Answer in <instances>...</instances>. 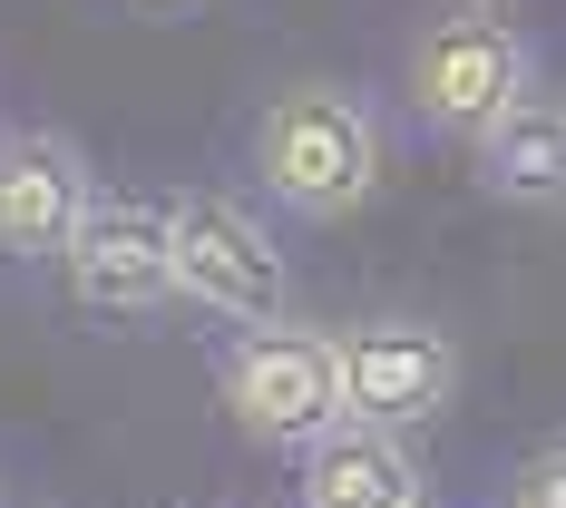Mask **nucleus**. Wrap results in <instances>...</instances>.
Returning <instances> with one entry per match:
<instances>
[{
    "label": "nucleus",
    "mask_w": 566,
    "mask_h": 508,
    "mask_svg": "<svg viewBox=\"0 0 566 508\" xmlns=\"http://www.w3.org/2000/svg\"><path fill=\"white\" fill-rule=\"evenodd\" d=\"M157 10H176V0H157Z\"/></svg>",
    "instance_id": "9b49d317"
},
{
    "label": "nucleus",
    "mask_w": 566,
    "mask_h": 508,
    "mask_svg": "<svg viewBox=\"0 0 566 508\" xmlns=\"http://www.w3.org/2000/svg\"><path fill=\"white\" fill-rule=\"evenodd\" d=\"M342 401H352V421L420 431V421H440L459 401V342L440 323H410V313L352 323L342 333Z\"/></svg>",
    "instance_id": "423d86ee"
},
{
    "label": "nucleus",
    "mask_w": 566,
    "mask_h": 508,
    "mask_svg": "<svg viewBox=\"0 0 566 508\" xmlns=\"http://www.w3.org/2000/svg\"><path fill=\"white\" fill-rule=\"evenodd\" d=\"M420 499V459H410V431H381V421H342L303 450V508H410Z\"/></svg>",
    "instance_id": "6e6552de"
},
{
    "label": "nucleus",
    "mask_w": 566,
    "mask_h": 508,
    "mask_svg": "<svg viewBox=\"0 0 566 508\" xmlns=\"http://www.w3.org/2000/svg\"><path fill=\"white\" fill-rule=\"evenodd\" d=\"M176 303H196L216 323H274L293 303L274 226L254 206L216 196V186H186L176 196Z\"/></svg>",
    "instance_id": "20e7f679"
},
{
    "label": "nucleus",
    "mask_w": 566,
    "mask_h": 508,
    "mask_svg": "<svg viewBox=\"0 0 566 508\" xmlns=\"http://www.w3.org/2000/svg\"><path fill=\"white\" fill-rule=\"evenodd\" d=\"M479 186L499 206H566V99H517L489 137H479Z\"/></svg>",
    "instance_id": "1a4fd4ad"
},
{
    "label": "nucleus",
    "mask_w": 566,
    "mask_h": 508,
    "mask_svg": "<svg viewBox=\"0 0 566 508\" xmlns=\"http://www.w3.org/2000/svg\"><path fill=\"white\" fill-rule=\"evenodd\" d=\"M254 176L274 206L333 226L352 206H371V186H381V117L333 79H303L254 117Z\"/></svg>",
    "instance_id": "f257e3e1"
},
{
    "label": "nucleus",
    "mask_w": 566,
    "mask_h": 508,
    "mask_svg": "<svg viewBox=\"0 0 566 508\" xmlns=\"http://www.w3.org/2000/svg\"><path fill=\"white\" fill-rule=\"evenodd\" d=\"M88 206H98V186H88L78 137H59V127H0V255L10 265L69 255V235H78Z\"/></svg>",
    "instance_id": "0eeeda50"
},
{
    "label": "nucleus",
    "mask_w": 566,
    "mask_h": 508,
    "mask_svg": "<svg viewBox=\"0 0 566 508\" xmlns=\"http://www.w3.org/2000/svg\"><path fill=\"white\" fill-rule=\"evenodd\" d=\"M59 274H69V293H78L88 313H108V323H137V313L176 303V206L98 196V206L78 216V235H69Z\"/></svg>",
    "instance_id": "39448f33"
},
{
    "label": "nucleus",
    "mask_w": 566,
    "mask_h": 508,
    "mask_svg": "<svg viewBox=\"0 0 566 508\" xmlns=\"http://www.w3.org/2000/svg\"><path fill=\"white\" fill-rule=\"evenodd\" d=\"M509 508H566V440H547V450H537L527 469H517Z\"/></svg>",
    "instance_id": "9d476101"
},
{
    "label": "nucleus",
    "mask_w": 566,
    "mask_h": 508,
    "mask_svg": "<svg viewBox=\"0 0 566 508\" xmlns=\"http://www.w3.org/2000/svg\"><path fill=\"white\" fill-rule=\"evenodd\" d=\"M226 411L244 440L264 450H313L323 431L352 421L342 401V333H313V323H244L226 352Z\"/></svg>",
    "instance_id": "f03ea898"
},
{
    "label": "nucleus",
    "mask_w": 566,
    "mask_h": 508,
    "mask_svg": "<svg viewBox=\"0 0 566 508\" xmlns=\"http://www.w3.org/2000/svg\"><path fill=\"white\" fill-rule=\"evenodd\" d=\"M410 508H420V499H410Z\"/></svg>",
    "instance_id": "f8f14e48"
},
{
    "label": "nucleus",
    "mask_w": 566,
    "mask_h": 508,
    "mask_svg": "<svg viewBox=\"0 0 566 508\" xmlns=\"http://www.w3.org/2000/svg\"><path fill=\"white\" fill-rule=\"evenodd\" d=\"M527 79H537V59L499 10H450L410 40V108L440 137H469V147L527 99Z\"/></svg>",
    "instance_id": "7ed1b4c3"
}]
</instances>
